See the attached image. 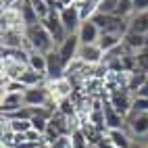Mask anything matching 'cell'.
Returning a JSON list of instances; mask_svg holds the SVG:
<instances>
[{"label": "cell", "mask_w": 148, "mask_h": 148, "mask_svg": "<svg viewBox=\"0 0 148 148\" xmlns=\"http://www.w3.org/2000/svg\"><path fill=\"white\" fill-rule=\"evenodd\" d=\"M25 50L27 52H42L48 54L56 50V44L52 40V36L48 34V29L44 27V23H36V25H29L25 27Z\"/></svg>", "instance_id": "6da1fadb"}, {"label": "cell", "mask_w": 148, "mask_h": 148, "mask_svg": "<svg viewBox=\"0 0 148 148\" xmlns=\"http://www.w3.org/2000/svg\"><path fill=\"white\" fill-rule=\"evenodd\" d=\"M134 98H136V94L130 90V88H123V90H113V92H108L104 100L111 102L117 113H121L123 117H127V113H130L132 106H134Z\"/></svg>", "instance_id": "7a4b0ae2"}, {"label": "cell", "mask_w": 148, "mask_h": 148, "mask_svg": "<svg viewBox=\"0 0 148 148\" xmlns=\"http://www.w3.org/2000/svg\"><path fill=\"white\" fill-rule=\"evenodd\" d=\"M42 23H44V27L48 29V34L52 36L56 48L69 38V34H67V29H65V25H63V21H61V15H58L56 8H52L50 15H48L46 19H42Z\"/></svg>", "instance_id": "3957f363"}, {"label": "cell", "mask_w": 148, "mask_h": 148, "mask_svg": "<svg viewBox=\"0 0 148 148\" xmlns=\"http://www.w3.org/2000/svg\"><path fill=\"white\" fill-rule=\"evenodd\" d=\"M48 84V82H46ZM34 86V88H27L23 92V102L25 106H46L48 102L52 100L50 96V90H48V86Z\"/></svg>", "instance_id": "277c9868"}, {"label": "cell", "mask_w": 148, "mask_h": 148, "mask_svg": "<svg viewBox=\"0 0 148 148\" xmlns=\"http://www.w3.org/2000/svg\"><path fill=\"white\" fill-rule=\"evenodd\" d=\"M58 15H61V21H63V25L67 29V34L69 36L77 34V29H79V25H82V15H79V6H77V2L61 8Z\"/></svg>", "instance_id": "5b68a950"}, {"label": "cell", "mask_w": 148, "mask_h": 148, "mask_svg": "<svg viewBox=\"0 0 148 148\" xmlns=\"http://www.w3.org/2000/svg\"><path fill=\"white\" fill-rule=\"evenodd\" d=\"M65 71H67V65L61 58L58 50H52L46 54V79L48 82H54V79H61L65 77Z\"/></svg>", "instance_id": "8992f818"}, {"label": "cell", "mask_w": 148, "mask_h": 148, "mask_svg": "<svg viewBox=\"0 0 148 148\" xmlns=\"http://www.w3.org/2000/svg\"><path fill=\"white\" fill-rule=\"evenodd\" d=\"M48 90H50V96H52V100L58 104V102H63L67 100V98H71L73 96V84L67 79V77H61V79H54V82H48Z\"/></svg>", "instance_id": "52a82bcc"}, {"label": "cell", "mask_w": 148, "mask_h": 148, "mask_svg": "<svg viewBox=\"0 0 148 148\" xmlns=\"http://www.w3.org/2000/svg\"><path fill=\"white\" fill-rule=\"evenodd\" d=\"M77 58L79 61H84L86 65H100L104 61V50L98 44H82L79 46V52H77Z\"/></svg>", "instance_id": "ba28073f"}, {"label": "cell", "mask_w": 148, "mask_h": 148, "mask_svg": "<svg viewBox=\"0 0 148 148\" xmlns=\"http://www.w3.org/2000/svg\"><path fill=\"white\" fill-rule=\"evenodd\" d=\"M79 46H82V42H79V36L77 34H71L67 38V40L56 48L58 50V54H61V58L65 61V65H69L71 61H75L77 58V52H79Z\"/></svg>", "instance_id": "9c48e42d"}, {"label": "cell", "mask_w": 148, "mask_h": 148, "mask_svg": "<svg viewBox=\"0 0 148 148\" xmlns=\"http://www.w3.org/2000/svg\"><path fill=\"white\" fill-rule=\"evenodd\" d=\"M100 27H98L92 19H88V21H82L79 29H77V36H79V42L82 44H98L100 40Z\"/></svg>", "instance_id": "30bf717a"}, {"label": "cell", "mask_w": 148, "mask_h": 148, "mask_svg": "<svg viewBox=\"0 0 148 148\" xmlns=\"http://www.w3.org/2000/svg\"><path fill=\"white\" fill-rule=\"evenodd\" d=\"M25 63L15 61V58H2V77H8V79H21L23 73L27 71Z\"/></svg>", "instance_id": "8fae6325"}, {"label": "cell", "mask_w": 148, "mask_h": 148, "mask_svg": "<svg viewBox=\"0 0 148 148\" xmlns=\"http://www.w3.org/2000/svg\"><path fill=\"white\" fill-rule=\"evenodd\" d=\"M23 94H17V92H6L2 94V115H11L19 108H23Z\"/></svg>", "instance_id": "7c38bea8"}, {"label": "cell", "mask_w": 148, "mask_h": 148, "mask_svg": "<svg viewBox=\"0 0 148 148\" xmlns=\"http://www.w3.org/2000/svg\"><path fill=\"white\" fill-rule=\"evenodd\" d=\"M106 138H108V142H111L115 148H134L132 136L127 134L123 127H121V130H108L106 132Z\"/></svg>", "instance_id": "4fadbf2b"}, {"label": "cell", "mask_w": 148, "mask_h": 148, "mask_svg": "<svg viewBox=\"0 0 148 148\" xmlns=\"http://www.w3.org/2000/svg\"><path fill=\"white\" fill-rule=\"evenodd\" d=\"M23 46H25V32L2 29V48H23Z\"/></svg>", "instance_id": "5bb4252c"}, {"label": "cell", "mask_w": 148, "mask_h": 148, "mask_svg": "<svg viewBox=\"0 0 148 148\" xmlns=\"http://www.w3.org/2000/svg\"><path fill=\"white\" fill-rule=\"evenodd\" d=\"M121 44H123V36H119V34H108V32H102L100 34V40H98V46L104 50V54L111 52V50H115V48L121 46Z\"/></svg>", "instance_id": "9a60e30c"}, {"label": "cell", "mask_w": 148, "mask_h": 148, "mask_svg": "<svg viewBox=\"0 0 148 148\" xmlns=\"http://www.w3.org/2000/svg\"><path fill=\"white\" fill-rule=\"evenodd\" d=\"M123 44L130 48L132 52H138V50H142V48H146V36L136 34V32H127L123 36Z\"/></svg>", "instance_id": "2e32d148"}, {"label": "cell", "mask_w": 148, "mask_h": 148, "mask_svg": "<svg viewBox=\"0 0 148 148\" xmlns=\"http://www.w3.org/2000/svg\"><path fill=\"white\" fill-rule=\"evenodd\" d=\"M130 32L136 34H148V11L146 13H138L130 19Z\"/></svg>", "instance_id": "e0dca14e"}, {"label": "cell", "mask_w": 148, "mask_h": 148, "mask_svg": "<svg viewBox=\"0 0 148 148\" xmlns=\"http://www.w3.org/2000/svg\"><path fill=\"white\" fill-rule=\"evenodd\" d=\"M77 6H79L82 21H88L98 13V0H84V2H77Z\"/></svg>", "instance_id": "ac0fdd59"}, {"label": "cell", "mask_w": 148, "mask_h": 148, "mask_svg": "<svg viewBox=\"0 0 148 148\" xmlns=\"http://www.w3.org/2000/svg\"><path fill=\"white\" fill-rule=\"evenodd\" d=\"M146 79H148V73L142 71V69H136V71L130 73V86H127V88H130V90L136 94V92L146 84Z\"/></svg>", "instance_id": "d6986e66"}, {"label": "cell", "mask_w": 148, "mask_h": 148, "mask_svg": "<svg viewBox=\"0 0 148 148\" xmlns=\"http://www.w3.org/2000/svg\"><path fill=\"white\" fill-rule=\"evenodd\" d=\"M29 67L46 75V54H42V52H29Z\"/></svg>", "instance_id": "ffe728a7"}, {"label": "cell", "mask_w": 148, "mask_h": 148, "mask_svg": "<svg viewBox=\"0 0 148 148\" xmlns=\"http://www.w3.org/2000/svg\"><path fill=\"white\" fill-rule=\"evenodd\" d=\"M6 121H8V125H11V130L15 134H27L29 130H32V121L29 119H6Z\"/></svg>", "instance_id": "44dd1931"}, {"label": "cell", "mask_w": 148, "mask_h": 148, "mask_svg": "<svg viewBox=\"0 0 148 148\" xmlns=\"http://www.w3.org/2000/svg\"><path fill=\"white\" fill-rule=\"evenodd\" d=\"M123 0H100L98 2V13H104V15H115V11L119 8V4Z\"/></svg>", "instance_id": "7402d4cb"}, {"label": "cell", "mask_w": 148, "mask_h": 148, "mask_svg": "<svg viewBox=\"0 0 148 148\" xmlns=\"http://www.w3.org/2000/svg\"><path fill=\"white\" fill-rule=\"evenodd\" d=\"M32 2V6H34V11L38 13V17L40 19H46L48 15H50V11H52V6L46 2V0H29Z\"/></svg>", "instance_id": "603a6c76"}, {"label": "cell", "mask_w": 148, "mask_h": 148, "mask_svg": "<svg viewBox=\"0 0 148 148\" xmlns=\"http://www.w3.org/2000/svg\"><path fill=\"white\" fill-rule=\"evenodd\" d=\"M136 69H142L148 73V46L136 52Z\"/></svg>", "instance_id": "cb8c5ba5"}, {"label": "cell", "mask_w": 148, "mask_h": 148, "mask_svg": "<svg viewBox=\"0 0 148 148\" xmlns=\"http://www.w3.org/2000/svg\"><path fill=\"white\" fill-rule=\"evenodd\" d=\"M48 123H50V119H44V117H32V130H36V132H40L42 136L46 134V130H48Z\"/></svg>", "instance_id": "d4e9b609"}, {"label": "cell", "mask_w": 148, "mask_h": 148, "mask_svg": "<svg viewBox=\"0 0 148 148\" xmlns=\"http://www.w3.org/2000/svg\"><path fill=\"white\" fill-rule=\"evenodd\" d=\"M50 148H73L71 136H61L58 140H54V142L50 144Z\"/></svg>", "instance_id": "484cf974"}, {"label": "cell", "mask_w": 148, "mask_h": 148, "mask_svg": "<svg viewBox=\"0 0 148 148\" xmlns=\"http://www.w3.org/2000/svg\"><path fill=\"white\" fill-rule=\"evenodd\" d=\"M132 111H138V113H148V98H140L136 96L134 98V106Z\"/></svg>", "instance_id": "4316f807"}, {"label": "cell", "mask_w": 148, "mask_h": 148, "mask_svg": "<svg viewBox=\"0 0 148 148\" xmlns=\"http://www.w3.org/2000/svg\"><path fill=\"white\" fill-rule=\"evenodd\" d=\"M132 2H134V15L148 11V0H132Z\"/></svg>", "instance_id": "83f0119b"}, {"label": "cell", "mask_w": 148, "mask_h": 148, "mask_svg": "<svg viewBox=\"0 0 148 148\" xmlns=\"http://www.w3.org/2000/svg\"><path fill=\"white\" fill-rule=\"evenodd\" d=\"M90 148H102V146H100V144H96V146H90Z\"/></svg>", "instance_id": "f1b7e54d"}, {"label": "cell", "mask_w": 148, "mask_h": 148, "mask_svg": "<svg viewBox=\"0 0 148 148\" xmlns=\"http://www.w3.org/2000/svg\"><path fill=\"white\" fill-rule=\"evenodd\" d=\"M75 2H84V0H75Z\"/></svg>", "instance_id": "f546056e"}, {"label": "cell", "mask_w": 148, "mask_h": 148, "mask_svg": "<svg viewBox=\"0 0 148 148\" xmlns=\"http://www.w3.org/2000/svg\"><path fill=\"white\" fill-rule=\"evenodd\" d=\"M98 2H100V0H98Z\"/></svg>", "instance_id": "4dcf8cb0"}]
</instances>
